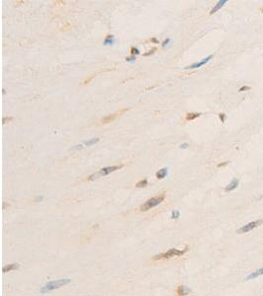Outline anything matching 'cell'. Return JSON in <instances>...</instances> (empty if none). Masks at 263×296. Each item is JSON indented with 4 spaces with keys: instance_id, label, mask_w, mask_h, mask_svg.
Here are the masks:
<instances>
[{
    "instance_id": "obj_1",
    "label": "cell",
    "mask_w": 263,
    "mask_h": 296,
    "mask_svg": "<svg viewBox=\"0 0 263 296\" xmlns=\"http://www.w3.org/2000/svg\"><path fill=\"white\" fill-rule=\"evenodd\" d=\"M71 282V279L69 278H63V279H57V280H52L48 282L45 285H44L42 288H40V292L42 293H48L50 292L54 289H58L61 286L67 285Z\"/></svg>"
},
{
    "instance_id": "obj_2",
    "label": "cell",
    "mask_w": 263,
    "mask_h": 296,
    "mask_svg": "<svg viewBox=\"0 0 263 296\" xmlns=\"http://www.w3.org/2000/svg\"><path fill=\"white\" fill-rule=\"evenodd\" d=\"M187 247H185L183 250H178V249H170L168 251H167L166 253H161L159 255H156L153 257V261H161V260H168L173 257H179V256H183V254H185L187 252Z\"/></svg>"
},
{
    "instance_id": "obj_3",
    "label": "cell",
    "mask_w": 263,
    "mask_h": 296,
    "mask_svg": "<svg viewBox=\"0 0 263 296\" xmlns=\"http://www.w3.org/2000/svg\"><path fill=\"white\" fill-rule=\"evenodd\" d=\"M165 198H166V193H162L161 194H159V196H157V197L149 198L147 201H145V204H143L140 206V210L141 211H147V210L151 209V208L159 205L162 201H164Z\"/></svg>"
},
{
    "instance_id": "obj_4",
    "label": "cell",
    "mask_w": 263,
    "mask_h": 296,
    "mask_svg": "<svg viewBox=\"0 0 263 296\" xmlns=\"http://www.w3.org/2000/svg\"><path fill=\"white\" fill-rule=\"evenodd\" d=\"M123 167V165H116V166H110V167H105V168H102V169H100V171H98L97 173H94L92 174L91 176L88 177V181H93L95 180L99 177H102V176H106V175H109L114 171L116 170H119L121 168Z\"/></svg>"
},
{
    "instance_id": "obj_5",
    "label": "cell",
    "mask_w": 263,
    "mask_h": 296,
    "mask_svg": "<svg viewBox=\"0 0 263 296\" xmlns=\"http://www.w3.org/2000/svg\"><path fill=\"white\" fill-rule=\"evenodd\" d=\"M262 223H263V219H258V220H255V221H252V222H249V223H247V224H245V225L242 226L241 228H240V229H239L237 232H238L239 234L247 233V232H249V231L253 230L254 228L260 226Z\"/></svg>"
},
{
    "instance_id": "obj_6",
    "label": "cell",
    "mask_w": 263,
    "mask_h": 296,
    "mask_svg": "<svg viewBox=\"0 0 263 296\" xmlns=\"http://www.w3.org/2000/svg\"><path fill=\"white\" fill-rule=\"evenodd\" d=\"M127 110H128V109H123V110H121V111H119V112H116V113H114V114H111V115H109V116H106V117L103 118V119H102V123H103V124H109V123L113 122V120H116L120 115H122V114H123L125 111H127Z\"/></svg>"
},
{
    "instance_id": "obj_7",
    "label": "cell",
    "mask_w": 263,
    "mask_h": 296,
    "mask_svg": "<svg viewBox=\"0 0 263 296\" xmlns=\"http://www.w3.org/2000/svg\"><path fill=\"white\" fill-rule=\"evenodd\" d=\"M212 57H213V56H212V55H211V56H207V57L203 58L202 60H200V61H198V62H195V63H192V64H191V65H189V66H186V67H185V69H195V68H199V67L205 65L207 62L210 61V59H211Z\"/></svg>"
},
{
    "instance_id": "obj_8",
    "label": "cell",
    "mask_w": 263,
    "mask_h": 296,
    "mask_svg": "<svg viewBox=\"0 0 263 296\" xmlns=\"http://www.w3.org/2000/svg\"><path fill=\"white\" fill-rule=\"evenodd\" d=\"M239 184H240V180H239L238 178L233 179L231 183L225 188V192H226V193H229V192H232V191L235 190V189L238 188Z\"/></svg>"
},
{
    "instance_id": "obj_9",
    "label": "cell",
    "mask_w": 263,
    "mask_h": 296,
    "mask_svg": "<svg viewBox=\"0 0 263 296\" xmlns=\"http://www.w3.org/2000/svg\"><path fill=\"white\" fill-rule=\"evenodd\" d=\"M190 288H188L187 286H184V285H179L177 289V293L178 296H185L187 294L190 293Z\"/></svg>"
},
{
    "instance_id": "obj_10",
    "label": "cell",
    "mask_w": 263,
    "mask_h": 296,
    "mask_svg": "<svg viewBox=\"0 0 263 296\" xmlns=\"http://www.w3.org/2000/svg\"><path fill=\"white\" fill-rule=\"evenodd\" d=\"M263 274V267L259 268V270L255 271L254 272H251L250 274H248L246 277V280H251V279H254V278H257L258 277Z\"/></svg>"
},
{
    "instance_id": "obj_11",
    "label": "cell",
    "mask_w": 263,
    "mask_h": 296,
    "mask_svg": "<svg viewBox=\"0 0 263 296\" xmlns=\"http://www.w3.org/2000/svg\"><path fill=\"white\" fill-rule=\"evenodd\" d=\"M226 3H227V0H220V1H218L217 4H216L214 7L212 8V10L210 11V14L212 15V14H214V13L217 12L218 10H220Z\"/></svg>"
},
{
    "instance_id": "obj_12",
    "label": "cell",
    "mask_w": 263,
    "mask_h": 296,
    "mask_svg": "<svg viewBox=\"0 0 263 296\" xmlns=\"http://www.w3.org/2000/svg\"><path fill=\"white\" fill-rule=\"evenodd\" d=\"M20 267V265L19 264H10V265H7V266H5L3 268H2V272H11V271H14V270H17V268Z\"/></svg>"
},
{
    "instance_id": "obj_13",
    "label": "cell",
    "mask_w": 263,
    "mask_h": 296,
    "mask_svg": "<svg viewBox=\"0 0 263 296\" xmlns=\"http://www.w3.org/2000/svg\"><path fill=\"white\" fill-rule=\"evenodd\" d=\"M167 175H168V169H167V168H162L161 170H159L156 173V177H157V179L162 180V179L166 178Z\"/></svg>"
},
{
    "instance_id": "obj_14",
    "label": "cell",
    "mask_w": 263,
    "mask_h": 296,
    "mask_svg": "<svg viewBox=\"0 0 263 296\" xmlns=\"http://www.w3.org/2000/svg\"><path fill=\"white\" fill-rule=\"evenodd\" d=\"M201 116L200 113H187L185 116V119L186 120H193L195 119H197Z\"/></svg>"
},
{
    "instance_id": "obj_15",
    "label": "cell",
    "mask_w": 263,
    "mask_h": 296,
    "mask_svg": "<svg viewBox=\"0 0 263 296\" xmlns=\"http://www.w3.org/2000/svg\"><path fill=\"white\" fill-rule=\"evenodd\" d=\"M114 42V37L112 35H107L106 38L105 39L104 41V45H112Z\"/></svg>"
},
{
    "instance_id": "obj_16",
    "label": "cell",
    "mask_w": 263,
    "mask_h": 296,
    "mask_svg": "<svg viewBox=\"0 0 263 296\" xmlns=\"http://www.w3.org/2000/svg\"><path fill=\"white\" fill-rule=\"evenodd\" d=\"M99 141H100V138H99V137H96V138H92V139H90V140L85 141L84 144H85L86 146H92V145H94V144L98 143Z\"/></svg>"
},
{
    "instance_id": "obj_17",
    "label": "cell",
    "mask_w": 263,
    "mask_h": 296,
    "mask_svg": "<svg viewBox=\"0 0 263 296\" xmlns=\"http://www.w3.org/2000/svg\"><path fill=\"white\" fill-rule=\"evenodd\" d=\"M148 186V181H147V179H144V180H142V181H140V182H138V183L136 184V187L137 188H145V187H147Z\"/></svg>"
},
{
    "instance_id": "obj_18",
    "label": "cell",
    "mask_w": 263,
    "mask_h": 296,
    "mask_svg": "<svg viewBox=\"0 0 263 296\" xmlns=\"http://www.w3.org/2000/svg\"><path fill=\"white\" fill-rule=\"evenodd\" d=\"M179 215H180V213H179L178 210H173V211L172 212V218L178 219V218L179 217Z\"/></svg>"
},
{
    "instance_id": "obj_19",
    "label": "cell",
    "mask_w": 263,
    "mask_h": 296,
    "mask_svg": "<svg viewBox=\"0 0 263 296\" xmlns=\"http://www.w3.org/2000/svg\"><path fill=\"white\" fill-rule=\"evenodd\" d=\"M130 53H131V56H136V55H139V53H140V50H139L137 48H131V50H130Z\"/></svg>"
},
{
    "instance_id": "obj_20",
    "label": "cell",
    "mask_w": 263,
    "mask_h": 296,
    "mask_svg": "<svg viewBox=\"0 0 263 296\" xmlns=\"http://www.w3.org/2000/svg\"><path fill=\"white\" fill-rule=\"evenodd\" d=\"M157 50V49L156 48H153L152 50H150L148 52H146V53H144V56H151V55H153V53H155V51Z\"/></svg>"
},
{
    "instance_id": "obj_21",
    "label": "cell",
    "mask_w": 263,
    "mask_h": 296,
    "mask_svg": "<svg viewBox=\"0 0 263 296\" xmlns=\"http://www.w3.org/2000/svg\"><path fill=\"white\" fill-rule=\"evenodd\" d=\"M219 118H220V119H221L222 123H225V120H226V115H225L224 113L219 114Z\"/></svg>"
},
{
    "instance_id": "obj_22",
    "label": "cell",
    "mask_w": 263,
    "mask_h": 296,
    "mask_svg": "<svg viewBox=\"0 0 263 296\" xmlns=\"http://www.w3.org/2000/svg\"><path fill=\"white\" fill-rule=\"evenodd\" d=\"M12 119H13V118H12V117H9V118H3V124H7V123H10Z\"/></svg>"
},
{
    "instance_id": "obj_23",
    "label": "cell",
    "mask_w": 263,
    "mask_h": 296,
    "mask_svg": "<svg viewBox=\"0 0 263 296\" xmlns=\"http://www.w3.org/2000/svg\"><path fill=\"white\" fill-rule=\"evenodd\" d=\"M246 90H250V87H249V86H242L239 91L240 92H244V91H246Z\"/></svg>"
},
{
    "instance_id": "obj_24",
    "label": "cell",
    "mask_w": 263,
    "mask_h": 296,
    "mask_svg": "<svg viewBox=\"0 0 263 296\" xmlns=\"http://www.w3.org/2000/svg\"><path fill=\"white\" fill-rule=\"evenodd\" d=\"M126 61H135V56H132V57H126Z\"/></svg>"
},
{
    "instance_id": "obj_25",
    "label": "cell",
    "mask_w": 263,
    "mask_h": 296,
    "mask_svg": "<svg viewBox=\"0 0 263 296\" xmlns=\"http://www.w3.org/2000/svg\"><path fill=\"white\" fill-rule=\"evenodd\" d=\"M229 164V162L227 161V162H224V163H220V164H218V167L219 168H221V167H225V166H227Z\"/></svg>"
},
{
    "instance_id": "obj_26",
    "label": "cell",
    "mask_w": 263,
    "mask_h": 296,
    "mask_svg": "<svg viewBox=\"0 0 263 296\" xmlns=\"http://www.w3.org/2000/svg\"><path fill=\"white\" fill-rule=\"evenodd\" d=\"M170 41H171L170 39H167L166 41H165V42H164L163 44H162V46H166V45H168V43H170Z\"/></svg>"
},
{
    "instance_id": "obj_27",
    "label": "cell",
    "mask_w": 263,
    "mask_h": 296,
    "mask_svg": "<svg viewBox=\"0 0 263 296\" xmlns=\"http://www.w3.org/2000/svg\"><path fill=\"white\" fill-rule=\"evenodd\" d=\"M151 42L154 43V44H159V40L156 39V38H152V39H151Z\"/></svg>"
},
{
    "instance_id": "obj_28",
    "label": "cell",
    "mask_w": 263,
    "mask_h": 296,
    "mask_svg": "<svg viewBox=\"0 0 263 296\" xmlns=\"http://www.w3.org/2000/svg\"><path fill=\"white\" fill-rule=\"evenodd\" d=\"M94 77H95V75H93V76H91V77H90L89 79H87L86 81H84V84H88V83H89V82L91 81V80H92V79L94 78Z\"/></svg>"
},
{
    "instance_id": "obj_29",
    "label": "cell",
    "mask_w": 263,
    "mask_h": 296,
    "mask_svg": "<svg viewBox=\"0 0 263 296\" xmlns=\"http://www.w3.org/2000/svg\"><path fill=\"white\" fill-rule=\"evenodd\" d=\"M188 147V143H183L180 145V148H183V149H184V148H187Z\"/></svg>"
},
{
    "instance_id": "obj_30",
    "label": "cell",
    "mask_w": 263,
    "mask_h": 296,
    "mask_svg": "<svg viewBox=\"0 0 263 296\" xmlns=\"http://www.w3.org/2000/svg\"><path fill=\"white\" fill-rule=\"evenodd\" d=\"M42 199H43V197H39V198L38 197L37 198V200H42Z\"/></svg>"
},
{
    "instance_id": "obj_31",
    "label": "cell",
    "mask_w": 263,
    "mask_h": 296,
    "mask_svg": "<svg viewBox=\"0 0 263 296\" xmlns=\"http://www.w3.org/2000/svg\"><path fill=\"white\" fill-rule=\"evenodd\" d=\"M262 10H263V9H262Z\"/></svg>"
}]
</instances>
